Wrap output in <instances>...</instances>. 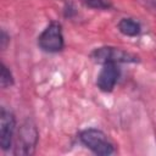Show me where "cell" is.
<instances>
[{
    "label": "cell",
    "mask_w": 156,
    "mask_h": 156,
    "mask_svg": "<svg viewBox=\"0 0 156 156\" xmlns=\"http://www.w3.org/2000/svg\"><path fill=\"white\" fill-rule=\"evenodd\" d=\"M13 79H12V74L10 72V69L5 66V63H1V72H0V84L2 88H7L10 85H12Z\"/></svg>",
    "instance_id": "cell-8"
},
{
    "label": "cell",
    "mask_w": 156,
    "mask_h": 156,
    "mask_svg": "<svg viewBox=\"0 0 156 156\" xmlns=\"http://www.w3.org/2000/svg\"><path fill=\"white\" fill-rule=\"evenodd\" d=\"M7 41H9L7 35H6L5 30H2V32H1V48H2V49L6 48V43H7Z\"/></svg>",
    "instance_id": "cell-10"
},
{
    "label": "cell",
    "mask_w": 156,
    "mask_h": 156,
    "mask_svg": "<svg viewBox=\"0 0 156 156\" xmlns=\"http://www.w3.org/2000/svg\"><path fill=\"white\" fill-rule=\"evenodd\" d=\"M85 6L98 10H106L111 7L110 0H80Z\"/></svg>",
    "instance_id": "cell-9"
},
{
    "label": "cell",
    "mask_w": 156,
    "mask_h": 156,
    "mask_svg": "<svg viewBox=\"0 0 156 156\" xmlns=\"http://www.w3.org/2000/svg\"><path fill=\"white\" fill-rule=\"evenodd\" d=\"M118 29L124 35L135 37L140 33V24L133 18H122L118 23Z\"/></svg>",
    "instance_id": "cell-7"
},
{
    "label": "cell",
    "mask_w": 156,
    "mask_h": 156,
    "mask_svg": "<svg viewBox=\"0 0 156 156\" xmlns=\"http://www.w3.org/2000/svg\"><path fill=\"white\" fill-rule=\"evenodd\" d=\"M91 57L98 63H107V62H134L136 61V57L129 52H126L118 48H99L95 49L91 54Z\"/></svg>",
    "instance_id": "cell-4"
},
{
    "label": "cell",
    "mask_w": 156,
    "mask_h": 156,
    "mask_svg": "<svg viewBox=\"0 0 156 156\" xmlns=\"http://www.w3.org/2000/svg\"><path fill=\"white\" fill-rule=\"evenodd\" d=\"M38 141V130L33 122L26 121L16 138V144H15V155H32L35 150V145Z\"/></svg>",
    "instance_id": "cell-2"
},
{
    "label": "cell",
    "mask_w": 156,
    "mask_h": 156,
    "mask_svg": "<svg viewBox=\"0 0 156 156\" xmlns=\"http://www.w3.org/2000/svg\"><path fill=\"white\" fill-rule=\"evenodd\" d=\"M119 74H121V72H119L117 63H115V62L104 63L102 68L98 76L96 85L99 87L100 90L108 93L115 88V85L119 78Z\"/></svg>",
    "instance_id": "cell-6"
},
{
    "label": "cell",
    "mask_w": 156,
    "mask_h": 156,
    "mask_svg": "<svg viewBox=\"0 0 156 156\" xmlns=\"http://www.w3.org/2000/svg\"><path fill=\"white\" fill-rule=\"evenodd\" d=\"M80 141L96 155H111L115 150L113 144L107 139V136L99 129H85L79 135Z\"/></svg>",
    "instance_id": "cell-1"
},
{
    "label": "cell",
    "mask_w": 156,
    "mask_h": 156,
    "mask_svg": "<svg viewBox=\"0 0 156 156\" xmlns=\"http://www.w3.org/2000/svg\"><path fill=\"white\" fill-rule=\"evenodd\" d=\"M15 126L16 119L13 113L2 107L0 113V145L2 150H9L12 146Z\"/></svg>",
    "instance_id": "cell-5"
},
{
    "label": "cell",
    "mask_w": 156,
    "mask_h": 156,
    "mask_svg": "<svg viewBox=\"0 0 156 156\" xmlns=\"http://www.w3.org/2000/svg\"><path fill=\"white\" fill-rule=\"evenodd\" d=\"M38 45L48 52H57L63 48V37L61 26L57 22H51L39 35Z\"/></svg>",
    "instance_id": "cell-3"
}]
</instances>
